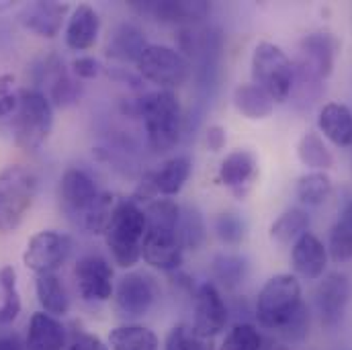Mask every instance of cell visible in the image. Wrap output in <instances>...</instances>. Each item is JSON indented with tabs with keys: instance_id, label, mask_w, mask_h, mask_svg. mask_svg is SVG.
Here are the masks:
<instances>
[{
	"instance_id": "cell-1",
	"label": "cell",
	"mask_w": 352,
	"mask_h": 350,
	"mask_svg": "<svg viewBox=\"0 0 352 350\" xmlns=\"http://www.w3.org/2000/svg\"><path fill=\"white\" fill-rule=\"evenodd\" d=\"M146 219L148 230L142 246V259L152 268L173 272L180 268L184 259V246L180 240V207L175 199L158 197L148 203Z\"/></svg>"
},
{
	"instance_id": "cell-2",
	"label": "cell",
	"mask_w": 352,
	"mask_h": 350,
	"mask_svg": "<svg viewBox=\"0 0 352 350\" xmlns=\"http://www.w3.org/2000/svg\"><path fill=\"white\" fill-rule=\"evenodd\" d=\"M133 113L144 119L148 144L156 154L175 150L182 133V109L175 90H156L133 100Z\"/></svg>"
},
{
	"instance_id": "cell-3",
	"label": "cell",
	"mask_w": 352,
	"mask_h": 350,
	"mask_svg": "<svg viewBox=\"0 0 352 350\" xmlns=\"http://www.w3.org/2000/svg\"><path fill=\"white\" fill-rule=\"evenodd\" d=\"M146 230H148V219L144 207L133 199L119 201L113 219L104 232L107 248L117 266L131 268L142 261Z\"/></svg>"
},
{
	"instance_id": "cell-4",
	"label": "cell",
	"mask_w": 352,
	"mask_h": 350,
	"mask_svg": "<svg viewBox=\"0 0 352 350\" xmlns=\"http://www.w3.org/2000/svg\"><path fill=\"white\" fill-rule=\"evenodd\" d=\"M54 127V105L35 88L19 90V107L14 111V144L27 152H35L50 138Z\"/></svg>"
},
{
	"instance_id": "cell-5",
	"label": "cell",
	"mask_w": 352,
	"mask_h": 350,
	"mask_svg": "<svg viewBox=\"0 0 352 350\" xmlns=\"http://www.w3.org/2000/svg\"><path fill=\"white\" fill-rule=\"evenodd\" d=\"M301 285L295 274L283 272L268 278L256 297V320L266 330L280 332L299 311Z\"/></svg>"
},
{
	"instance_id": "cell-6",
	"label": "cell",
	"mask_w": 352,
	"mask_h": 350,
	"mask_svg": "<svg viewBox=\"0 0 352 350\" xmlns=\"http://www.w3.org/2000/svg\"><path fill=\"white\" fill-rule=\"evenodd\" d=\"M37 195V176L21 164H10L0 171V232H14Z\"/></svg>"
},
{
	"instance_id": "cell-7",
	"label": "cell",
	"mask_w": 352,
	"mask_h": 350,
	"mask_svg": "<svg viewBox=\"0 0 352 350\" xmlns=\"http://www.w3.org/2000/svg\"><path fill=\"white\" fill-rule=\"evenodd\" d=\"M252 85L258 87L272 102H285L293 90V62L274 43L263 41L252 54Z\"/></svg>"
},
{
	"instance_id": "cell-8",
	"label": "cell",
	"mask_w": 352,
	"mask_h": 350,
	"mask_svg": "<svg viewBox=\"0 0 352 350\" xmlns=\"http://www.w3.org/2000/svg\"><path fill=\"white\" fill-rule=\"evenodd\" d=\"M135 68L144 80L160 87V90H175L182 87L190 76L188 60L178 50L168 45L150 43L138 58Z\"/></svg>"
},
{
	"instance_id": "cell-9",
	"label": "cell",
	"mask_w": 352,
	"mask_h": 350,
	"mask_svg": "<svg viewBox=\"0 0 352 350\" xmlns=\"http://www.w3.org/2000/svg\"><path fill=\"white\" fill-rule=\"evenodd\" d=\"M72 252V238L54 230H43L35 234L23 252V263L35 274L56 272L68 261Z\"/></svg>"
},
{
	"instance_id": "cell-10",
	"label": "cell",
	"mask_w": 352,
	"mask_h": 350,
	"mask_svg": "<svg viewBox=\"0 0 352 350\" xmlns=\"http://www.w3.org/2000/svg\"><path fill=\"white\" fill-rule=\"evenodd\" d=\"M115 305L117 311L127 320L144 318L156 297H158V285L156 281L146 272H127L115 287Z\"/></svg>"
},
{
	"instance_id": "cell-11",
	"label": "cell",
	"mask_w": 352,
	"mask_h": 350,
	"mask_svg": "<svg viewBox=\"0 0 352 350\" xmlns=\"http://www.w3.org/2000/svg\"><path fill=\"white\" fill-rule=\"evenodd\" d=\"M228 326V305L215 283H203L195 293V322L192 332L201 338L213 340Z\"/></svg>"
},
{
	"instance_id": "cell-12",
	"label": "cell",
	"mask_w": 352,
	"mask_h": 350,
	"mask_svg": "<svg viewBox=\"0 0 352 350\" xmlns=\"http://www.w3.org/2000/svg\"><path fill=\"white\" fill-rule=\"evenodd\" d=\"M351 299V283L344 272H328L316 291V305L324 328H338Z\"/></svg>"
},
{
	"instance_id": "cell-13",
	"label": "cell",
	"mask_w": 352,
	"mask_h": 350,
	"mask_svg": "<svg viewBox=\"0 0 352 350\" xmlns=\"http://www.w3.org/2000/svg\"><path fill=\"white\" fill-rule=\"evenodd\" d=\"M74 276H76L78 293L85 301L102 303V301H109L115 293L113 268L98 254L82 256L74 268Z\"/></svg>"
},
{
	"instance_id": "cell-14",
	"label": "cell",
	"mask_w": 352,
	"mask_h": 350,
	"mask_svg": "<svg viewBox=\"0 0 352 350\" xmlns=\"http://www.w3.org/2000/svg\"><path fill=\"white\" fill-rule=\"evenodd\" d=\"M336 54H338V41L334 39V35L324 31L309 33L299 43L297 66L324 83L334 72Z\"/></svg>"
},
{
	"instance_id": "cell-15",
	"label": "cell",
	"mask_w": 352,
	"mask_h": 350,
	"mask_svg": "<svg viewBox=\"0 0 352 350\" xmlns=\"http://www.w3.org/2000/svg\"><path fill=\"white\" fill-rule=\"evenodd\" d=\"M68 4L66 2H54V0H37L31 4H25L19 12V21L25 29L33 31L39 37L54 39L62 31V23L66 19Z\"/></svg>"
},
{
	"instance_id": "cell-16",
	"label": "cell",
	"mask_w": 352,
	"mask_h": 350,
	"mask_svg": "<svg viewBox=\"0 0 352 350\" xmlns=\"http://www.w3.org/2000/svg\"><path fill=\"white\" fill-rule=\"evenodd\" d=\"M291 264H293L295 276H301L305 281L322 278L328 266V248L320 242L318 236H314L311 232H305L293 244Z\"/></svg>"
},
{
	"instance_id": "cell-17",
	"label": "cell",
	"mask_w": 352,
	"mask_h": 350,
	"mask_svg": "<svg viewBox=\"0 0 352 350\" xmlns=\"http://www.w3.org/2000/svg\"><path fill=\"white\" fill-rule=\"evenodd\" d=\"M100 33V17L90 4H80L74 8L66 25V45L72 52H87L94 47Z\"/></svg>"
},
{
	"instance_id": "cell-18",
	"label": "cell",
	"mask_w": 352,
	"mask_h": 350,
	"mask_svg": "<svg viewBox=\"0 0 352 350\" xmlns=\"http://www.w3.org/2000/svg\"><path fill=\"white\" fill-rule=\"evenodd\" d=\"M318 127L338 148L352 146V111L342 102H328L320 109Z\"/></svg>"
},
{
	"instance_id": "cell-19",
	"label": "cell",
	"mask_w": 352,
	"mask_h": 350,
	"mask_svg": "<svg viewBox=\"0 0 352 350\" xmlns=\"http://www.w3.org/2000/svg\"><path fill=\"white\" fill-rule=\"evenodd\" d=\"M98 188L94 180L80 168H70L66 171L60 180V197L66 209L85 213L90 203L96 199Z\"/></svg>"
},
{
	"instance_id": "cell-20",
	"label": "cell",
	"mask_w": 352,
	"mask_h": 350,
	"mask_svg": "<svg viewBox=\"0 0 352 350\" xmlns=\"http://www.w3.org/2000/svg\"><path fill=\"white\" fill-rule=\"evenodd\" d=\"M66 347V328L62 322L45 311L33 314L27 332L29 350H62Z\"/></svg>"
},
{
	"instance_id": "cell-21",
	"label": "cell",
	"mask_w": 352,
	"mask_h": 350,
	"mask_svg": "<svg viewBox=\"0 0 352 350\" xmlns=\"http://www.w3.org/2000/svg\"><path fill=\"white\" fill-rule=\"evenodd\" d=\"M256 156L248 150H234L219 166V180L230 186L236 195H244V188L256 175Z\"/></svg>"
},
{
	"instance_id": "cell-22",
	"label": "cell",
	"mask_w": 352,
	"mask_h": 350,
	"mask_svg": "<svg viewBox=\"0 0 352 350\" xmlns=\"http://www.w3.org/2000/svg\"><path fill=\"white\" fill-rule=\"evenodd\" d=\"M192 173V162L188 156H175L166 160L156 173L150 175L156 197H176Z\"/></svg>"
},
{
	"instance_id": "cell-23",
	"label": "cell",
	"mask_w": 352,
	"mask_h": 350,
	"mask_svg": "<svg viewBox=\"0 0 352 350\" xmlns=\"http://www.w3.org/2000/svg\"><path fill=\"white\" fill-rule=\"evenodd\" d=\"M144 10L156 17L160 23L168 25H182L197 19H203L209 10L205 2H175V0H162V2H148L144 4Z\"/></svg>"
},
{
	"instance_id": "cell-24",
	"label": "cell",
	"mask_w": 352,
	"mask_h": 350,
	"mask_svg": "<svg viewBox=\"0 0 352 350\" xmlns=\"http://www.w3.org/2000/svg\"><path fill=\"white\" fill-rule=\"evenodd\" d=\"M35 293H37V299L45 314H50L54 318H64L70 311V297L56 272L37 274Z\"/></svg>"
},
{
	"instance_id": "cell-25",
	"label": "cell",
	"mask_w": 352,
	"mask_h": 350,
	"mask_svg": "<svg viewBox=\"0 0 352 350\" xmlns=\"http://www.w3.org/2000/svg\"><path fill=\"white\" fill-rule=\"evenodd\" d=\"M232 100L236 111L250 121H263L272 115L274 109V102L254 85H238L234 88Z\"/></svg>"
},
{
	"instance_id": "cell-26",
	"label": "cell",
	"mask_w": 352,
	"mask_h": 350,
	"mask_svg": "<svg viewBox=\"0 0 352 350\" xmlns=\"http://www.w3.org/2000/svg\"><path fill=\"white\" fill-rule=\"evenodd\" d=\"M111 350H160L158 336L140 324H123L109 334Z\"/></svg>"
},
{
	"instance_id": "cell-27",
	"label": "cell",
	"mask_w": 352,
	"mask_h": 350,
	"mask_svg": "<svg viewBox=\"0 0 352 350\" xmlns=\"http://www.w3.org/2000/svg\"><path fill=\"white\" fill-rule=\"evenodd\" d=\"M150 43L146 41L142 29H138L135 25H121L115 35L109 41L107 54L115 60H123V62H138V58L142 56V52L148 47Z\"/></svg>"
},
{
	"instance_id": "cell-28",
	"label": "cell",
	"mask_w": 352,
	"mask_h": 350,
	"mask_svg": "<svg viewBox=\"0 0 352 350\" xmlns=\"http://www.w3.org/2000/svg\"><path fill=\"white\" fill-rule=\"evenodd\" d=\"M297 156L301 160L303 166L311 168V171H318V173H326L334 166V156L332 152L328 150L324 138L309 129L303 133V138L299 140L297 144Z\"/></svg>"
},
{
	"instance_id": "cell-29",
	"label": "cell",
	"mask_w": 352,
	"mask_h": 350,
	"mask_svg": "<svg viewBox=\"0 0 352 350\" xmlns=\"http://www.w3.org/2000/svg\"><path fill=\"white\" fill-rule=\"evenodd\" d=\"M328 254L336 264L352 261V201H349L330 230Z\"/></svg>"
},
{
	"instance_id": "cell-30",
	"label": "cell",
	"mask_w": 352,
	"mask_h": 350,
	"mask_svg": "<svg viewBox=\"0 0 352 350\" xmlns=\"http://www.w3.org/2000/svg\"><path fill=\"white\" fill-rule=\"evenodd\" d=\"M309 230V215L307 211L293 207L285 211L272 226H270V238L276 244H295L305 232Z\"/></svg>"
},
{
	"instance_id": "cell-31",
	"label": "cell",
	"mask_w": 352,
	"mask_h": 350,
	"mask_svg": "<svg viewBox=\"0 0 352 350\" xmlns=\"http://www.w3.org/2000/svg\"><path fill=\"white\" fill-rule=\"evenodd\" d=\"M211 272L215 281H219V285H223L226 289H236L244 283L248 274V261L240 254L221 252L213 259Z\"/></svg>"
},
{
	"instance_id": "cell-32",
	"label": "cell",
	"mask_w": 352,
	"mask_h": 350,
	"mask_svg": "<svg viewBox=\"0 0 352 350\" xmlns=\"http://www.w3.org/2000/svg\"><path fill=\"white\" fill-rule=\"evenodd\" d=\"M297 199L307 205V207H320L322 203H326V199L332 193V180L326 173H318L311 171L307 175L299 176L297 180Z\"/></svg>"
},
{
	"instance_id": "cell-33",
	"label": "cell",
	"mask_w": 352,
	"mask_h": 350,
	"mask_svg": "<svg viewBox=\"0 0 352 350\" xmlns=\"http://www.w3.org/2000/svg\"><path fill=\"white\" fill-rule=\"evenodd\" d=\"M0 289H2L0 324H12L21 314V295L16 287V270L10 264L0 268Z\"/></svg>"
},
{
	"instance_id": "cell-34",
	"label": "cell",
	"mask_w": 352,
	"mask_h": 350,
	"mask_svg": "<svg viewBox=\"0 0 352 350\" xmlns=\"http://www.w3.org/2000/svg\"><path fill=\"white\" fill-rule=\"evenodd\" d=\"M117 197L111 195V193H98L96 199L90 203L87 211H85V228H87L90 234L94 236H104L111 219H113V213H115V207H117Z\"/></svg>"
},
{
	"instance_id": "cell-35",
	"label": "cell",
	"mask_w": 352,
	"mask_h": 350,
	"mask_svg": "<svg viewBox=\"0 0 352 350\" xmlns=\"http://www.w3.org/2000/svg\"><path fill=\"white\" fill-rule=\"evenodd\" d=\"M178 230H180V240H182V246H184V248L197 250V248L205 242V236H207L205 219H203V215L199 213V209H195V207H184V209H180V223H178Z\"/></svg>"
},
{
	"instance_id": "cell-36",
	"label": "cell",
	"mask_w": 352,
	"mask_h": 350,
	"mask_svg": "<svg viewBox=\"0 0 352 350\" xmlns=\"http://www.w3.org/2000/svg\"><path fill=\"white\" fill-rule=\"evenodd\" d=\"M213 228H215V234L217 238L228 244V246H238L242 244L244 236H246V223L244 219L234 213V211H223L215 217L213 221Z\"/></svg>"
},
{
	"instance_id": "cell-37",
	"label": "cell",
	"mask_w": 352,
	"mask_h": 350,
	"mask_svg": "<svg viewBox=\"0 0 352 350\" xmlns=\"http://www.w3.org/2000/svg\"><path fill=\"white\" fill-rule=\"evenodd\" d=\"M219 350H263V336L252 324H236L226 334Z\"/></svg>"
},
{
	"instance_id": "cell-38",
	"label": "cell",
	"mask_w": 352,
	"mask_h": 350,
	"mask_svg": "<svg viewBox=\"0 0 352 350\" xmlns=\"http://www.w3.org/2000/svg\"><path fill=\"white\" fill-rule=\"evenodd\" d=\"M82 94V87L78 80L70 78L64 72V66L56 72L54 80H52V105L56 107H70L76 105L78 98Z\"/></svg>"
},
{
	"instance_id": "cell-39",
	"label": "cell",
	"mask_w": 352,
	"mask_h": 350,
	"mask_svg": "<svg viewBox=\"0 0 352 350\" xmlns=\"http://www.w3.org/2000/svg\"><path fill=\"white\" fill-rule=\"evenodd\" d=\"M307 328H309V311L305 305L299 307V311L289 320V324L280 330V334H285L287 338L291 340H299L307 334Z\"/></svg>"
},
{
	"instance_id": "cell-40",
	"label": "cell",
	"mask_w": 352,
	"mask_h": 350,
	"mask_svg": "<svg viewBox=\"0 0 352 350\" xmlns=\"http://www.w3.org/2000/svg\"><path fill=\"white\" fill-rule=\"evenodd\" d=\"M100 62L98 60H94L92 56H80V58H76L74 62H72V72L78 76V78H82V80H92V78H96L98 74H100Z\"/></svg>"
},
{
	"instance_id": "cell-41",
	"label": "cell",
	"mask_w": 352,
	"mask_h": 350,
	"mask_svg": "<svg viewBox=\"0 0 352 350\" xmlns=\"http://www.w3.org/2000/svg\"><path fill=\"white\" fill-rule=\"evenodd\" d=\"M226 142H228V135H226V129L221 125H209L207 127V131H205V146L211 152H221Z\"/></svg>"
},
{
	"instance_id": "cell-42",
	"label": "cell",
	"mask_w": 352,
	"mask_h": 350,
	"mask_svg": "<svg viewBox=\"0 0 352 350\" xmlns=\"http://www.w3.org/2000/svg\"><path fill=\"white\" fill-rule=\"evenodd\" d=\"M188 330H190V328H186L184 324H178V326H175V328L168 332V336H166V347H164V350L186 349V336H188Z\"/></svg>"
},
{
	"instance_id": "cell-43",
	"label": "cell",
	"mask_w": 352,
	"mask_h": 350,
	"mask_svg": "<svg viewBox=\"0 0 352 350\" xmlns=\"http://www.w3.org/2000/svg\"><path fill=\"white\" fill-rule=\"evenodd\" d=\"M68 350H109V347L94 334H80L72 340Z\"/></svg>"
},
{
	"instance_id": "cell-44",
	"label": "cell",
	"mask_w": 352,
	"mask_h": 350,
	"mask_svg": "<svg viewBox=\"0 0 352 350\" xmlns=\"http://www.w3.org/2000/svg\"><path fill=\"white\" fill-rule=\"evenodd\" d=\"M16 107H19V92H10L6 96H0V119L14 113Z\"/></svg>"
},
{
	"instance_id": "cell-45",
	"label": "cell",
	"mask_w": 352,
	"mask_h": 350,
	"mask_svg": "<svg viewBox=\"0 0 352 350\" xmlns=\"http://www.w3.org/2000/svg\"><path fill=\"white\" fill-rule=\"evenodd\" d=\"M184 350H215L213 349V342L209 338H201L197 336L192 330H188V336H186V349Z\"/></svg>"
},
{
	"instance_id": "cell-46",
	"label": "cell",
	"mask_w": 352,
	"mask_h": 350,
	"mask_svg": "<svg viewBox=\"0 0 352 350\" xmlns=\"http://www.w3.org/2000/svg\"><path fill=\"white\" fill-rule=\"evenodd\" d=\"M0 350H23V344L16 336H0Z\"/></svg>"
},
{
	"instance_id": "cell-47",
	"label": "cell",
	"mask_w": 352,
	"mask_h": 350,
	"mask_svg": "<svg viewBox=\"0 0 352 350\" xmlns=\"http://www.w3.org/2000/svg\"><path fill=\"white\" fill-rule=\"evenodd\" d=\"M12 87H14V76L12 74H2L0 76V96H6V94L14 92Z\"/></svg>"
},
{
	"instance_id": "cell-48",
	"label": "cell",
	"mask_w": 352,
	"mask_h": 350,
	"mask_svg": "<svg viewBox=\"0 0 352 350\" xmlns=\"http://www.w3.org/2000/svg\"><path fill=\"white\" fill-rule=\"evenodd\" d=\"M10 6H12V2H8V0H2V2H0V12H2V10H6V8H10Z\"/></svg>"
},
{
	"instance_id": "cell-49",
	"label": "cell",
	"mask_w": 352,
	"mask_h": 350,
	"mask_svg": "<svg viewBox=\"0 0 352 350\" xmlns=\"http://www.w3.org/2000/svg\"><path fill=\"white\" fill-rule=\"evenodd\" d=\"M278 350H283V349H278Z\"/></svg>"
}]
</instances>
